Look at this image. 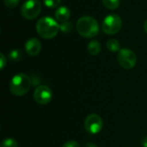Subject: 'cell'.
<instances>
[{"label": "cell", "instance_id": "ffe728a7", "mask_svg": "<svg viewBox=\"0 0 147 147\" xmlns=\"http://www.w3.org/2000/svg\"><path fill=\"white\" fill-rule=\"evenodd\" d=\"M6 63H7V59L5 58V56L3 55V53H0V69L3 70L4 68V66L6 65Z\"/></svg>", "mask_w": 147, "mask_h": 147}, {"label": "cell", "instance_id": "ba28073f", "mask_svg": "<svg viewBox=\"0 0 147 147\" xmlns=\"http://www.w3.org/2000/svg\"><path fill=\"white\" fill-rule=\"evenodd\" d=\"M34 99L38 104L47 105L53 99V92L48 86L39 85L34 90Z\"/></svg>", "mask_w": 147, "mask_h": 147}, {"label": "cell", "instance_id": "d6986e66", "mask_svg": "<svg viewBox=\"0 0 147 147\" xmlns=\"http://www.w3.org/2000/svg\"><path fill=\"white\" fill-rule=\"evenodd\" d=\"M62 147H80L79 146V144L77 142V141H75V140H69V141H67V142H65Z\"/></svg>", "mask_w": 147, "mask_h": 147}, {"label": "cell", "instance_id": "9c48e42d", "mask_svg": "<svg viewBox=\"0 0 147 147\" xmlns=\"http://www.w3.org/2000/svg\"><path fill=\"white\" fill-rule=\"evenodd\" d=\"M25 50L29 56L31 57L36 56L41 51V43L38 39L31 38L27 40L25 44Z\"/></svg>", "mask_w": 147, "mask_h": 147}, {"label": "cell", "instance_id": "ac0fdd59", "mask_svg": "<svg viewBox=\"0 0 147 147\" xmlns=\"http://www.w3.org/2000/svg\"><path fill=\"white\" fill-rule=\"evenodd\" d=\"M19 1L20 0H4V5L7 7V8H15L18 5L19 3Z\"/></svg>", "mask_w": 147, "mask_h": 147}, {"label": "cell", "instance_id": "52a82bcc", "mask_svg": "<svg viewBox=\"0 0 147 147\" xmlns=\"http://www.w3.org/2000/svg\"><path fill=\"white\" fill-rule=\"evenodd\" d=\"M103 127V121L100 115L96 114L89 115L84 120V128L90 134H99Z\"/></svg>", "mask_w": 147, "mask_h": 147}, {"label": "cell", "instance_id": "30bf717a", "mask_svg": "<svg viewBox=\"0 0 147 147\" xmlns=\"http://www.w3.org/2000/svg\"><path fill=\"white\" fill-rule=\"evenodd\" d=\"M54 15H55V18L62 23L69 20L71 16V11L65 6H60L56 9Z\"/></svg>", "mask_w": 147, "mask_h": 147}, {"label": "cell", "instance_id": "5bb4252c", "mask_svg": "<svg viewBox=\"0 0 147 147\" xmlns=\"http://www.w3.org/2000/svg\"><path fill=\"white\" fill-rule=\"evenodd\" d=\"M22 58V53L18 49H14L9 53V59L12 62L20 61Z\"/></svg>", "mask_w": 147, "mask_h": 147}, {"label": "cell", "instance_id": "5b68a950", "mask_svg": "<svg viewBox=\"0 0 147 147\" xmlns=\"http://www.w3.org/2000/svg\"><path fill=\"white\" fill-rule=\"evenodd\" d=\"M41 11V3L38 0H27L21 8L22 16L27 20L36 18Z\"/></svg>", "mask_w": 147, "mask_h": 147}, {"label": "cell", "instance_id": "6da1fadb", "mask_svg": "<svg viewBox=\"0 0 147 147\" xmlns=\"http://www.w3.org/2000/svg\"><path fill=\"white\" fill-rule=\"evenodd\" d=\"M76 28L78 33L85 38H93L99 33V25L97 21L89 16H82L78 20Z\"/></svg>", "mask_w": 147, "mask_h": 147}, {"label": "cell", "instance_id": "8fae6325", "mask_svg": "<svg viewBox=\"0 0 147 147\" xmlns=\"http://www.w3.org/2000/svg\"><path fill=\"white\" fill-rule=\"evenodd\" d=\"M87 49H88V52L90 54L93 55V56H96V55H98L100 53H101V50H102V47H101V44L99 41L97 40H91L88 43V47H87Z\"/></svg>", "mask_w": 147, "mask_h": 147}, {"label": "cell", "instance_id": "e0dca14e", "mask_svg": "<svg viewBox=\"0 0 147 147\" xmlns=\"http://www.w3.org/2000/svg\"><path fill=\"white\" fill-rule=\"evenodd\" d=\"M44 4L51 9H54V8H58L60 4L61 0H43Z\"/></svg>", "mask_w": 147, "mask_h": 147}, {"label": "cell", "instance_id": "4fadbf2b", "mask_svg": "<svg viewBox=\"0 0 147 147\" xmlns=\"http://www.w3.org/2000/svg\"><path fill=\"white\" fill-rule=\"evenodd\" d=\"M102 4L109 9L115 10L120 5V0H102Z\"/></svg>", "mask_w": 147, "mask_h": 147}, {"label": "cell", "instance_id": "7c38bea8", "mask_svg": "<svg viewBox=\"0 0 147 147\" xmlns=\"http://www.w3.org/2000/svg\"><path fill=\"white\" fill-rule=\"evenodd\" d=\"M107 48L112 53H116L121 50V45L119 41L115 39H110L107 42Z\"/></svg>", "mask_w": 147, "mask_h": 147}, {"label": "cell", "instance_id": "7402d4cb", "mask_svg": "<svg viewBox=\"0 0 147 147\" xmlns=\"http://www.w3.org/2000/svg\"><path fill=\"white\" fill-rule=\"evenodd\" d=\"M84 147H97V146L95 145V144H93V143H90L89 142V143H86Z\"/></svg>", "mask_w": 147, "mask_h": 147}, {"label": "cell", "instance_id": "603a6c76", "mask_svg": "<svg viewBox=\"0 0 147 147\" xmlns=\"http://www.w3.org/2000/svg\"><path fill=\"white\" fill-rule=\"evenodd\" d=\"M144 29H145V31L147 33V20L145 22V23H144Z\"/></svg>", "mask_w": 147, "mask_h": 147}, {"label": "cell", "instance_id": "44dd1931", "mask_svg": "<svg viewBox=\"0 0 147 147\" xmlns=\"http://www.w3.org/2000/svg\"><path fill=\"white\" fill-rule=\"evenodd\" d=\"M141 145H142V146L143 147H147V136H146V137L142 140Z\"/></svg>", "mask_w": 147, "mask_h": 147}, {"label": "cell", "instance_id": "7a4b0ae2", "mask_svg": "<svg viewBox=\"0 0 147 147\" xmlns=\"http://www.w3.org/2000/svg\"><path fill=\"white\" fill-rule=\"evenodd\" d=\"M59 30V23L52 17L43 16L36 23V31L38 34L44 39H53Z\"/></svg>", "mask_w": 147, "mask_h": 147}, {"label": "cell", "instance_id": "277c9868", "mask_svg": "<svg viewBox=\"0 0 147 147\" xmlns=\"http://www.w3.org/2000/svg\"><path fill=\"white\" fill-rule=\"evenodd\" d=\"M122 26L121 18L116 14H111L106 16L102 22V31L109 35H113L117 34Z\"/></svg>", "mask_w": 147, "mask_h": 147}, {"label": "cell", "instance_id": "3957f363", "mask_svg": "<svg viewBox=\"0 0 147 147\" xmlns=\"http://www.w3.org/2000/svg\"><path fill=\"white\" fill-rule=\"evenodd\" d=\"M31 85L32 80L30 77L24 73H18L12 78L9 84V90L13 95L22 96L28 93Z\"/></svg>", "mask_w": 147, "mask_h": 147}, {"label": "cell", "instance_id": "9a60e30c", "mask_svg": "<svg viewBox=\"0 0 147 147\" xmlns=\"http://www.w3.org/2000/svg\"><path fill=\"white\" fill-rule=\"evenodd\" d=\"M73 28V24L71 22H62L60 25H59V30L64 33V34H68V33H71V30Z\"/></svg>", "mask_w": 147, "mask_h": 147}, {"label": "cell", "instance_id": "2e32d148", "mask_svg": "<svg viewBox=\"0 0 147 147\" xmlns=\"http://www.w3.org/2000/svg\"><path fill=\"white\" fill-rule=\"evenodd\" d=\"M1 147H17V142L12 138H7L2 141Z\"/></svg>", "mask_w": 147, "mask_h": 147}, {"label": "cell", "instance_id": "8992f818", "mask_svg": "<svg viewBox=\"0 0 147 147\" xmlns=\"http://www.w3.org/2000/svg\"><path fill=\"white\" fill-rule=\"evenodd\" d=\"M117 60L122 68L130 70L136 65L137 56L132 50L123 48L119 51L117 55Z\"/></svg>", "mask_w": 147, "mask_h": 147}]
</instances>
